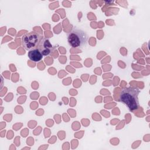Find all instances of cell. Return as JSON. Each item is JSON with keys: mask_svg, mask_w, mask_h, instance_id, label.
Returning <instances> with one entry per match:
<instances>
[{"mask_svg": "<svg viewBox=\"0 0 150 150\" xmlns=\"http://www.w3.org/2000/svg\"><path fill=\"white\" fill-rule=\"evenodd\" d=\"M88 37L87 34L82 30L73 29L68 34L67 40L69 44L75 48L84 47L87 43Z\"/></svg>", "mask_w": 150, "mask_h": 150, "instance_id": "7a4b0ae2", "label": "cell"}, {"mask_svg": "<svg viewBox=\"0 0 150 150\" xmlns=\"http://www.w3.org/2000/svg\"><path fill=\"white\" fill-rule=\"evenodd\" d=\"M52 45L50 44L49 40L46 39H42V41L38 47L43 56H47L50 53L52 50Z\"/></svg>", "mask_w": 150, "mask_h": 150, "instance_id": "277c9868", "label": "cell"}, {"mask_svg": "<svg viewBox=\"0 0 150 150\" xmlns=\"http://www.w3.org/2000/svg\"><path fill=\"white\" fill-rule=\"evenodd\" d=\"M43 36H40L37 33L31 32L24 35L22 38V43L23 47L27 50L38 49Z\"/></svg>", "mask_w": 150, "mask_h": 150, "instance_id": "3957f363", "label": "cell"}, {"mask_svg": "<svg viewBox=\"0 0 150 150\" xmlns=\"http://www.w3.org/2000/svg\"><path fill=\"white\" fill-rule=\"evenodd\" d=\"M28 56L30 60L37 62L41 60L43 56L38 49H35L29 51L28 53Z\"/></svg>", "mask_w": 150, "mask_h": 150, "instance_id": "5b68a950", "label": "cell"}, {"mask_svg": "<svg viewBox=\"0 0 150 150\" xmlns=\"http://www.w3.org/2000/svg\"><path fill=\"white\" fill-rule=\"evenodd\" d=\"M139 90L135 87H125L121 92L120 100L124 103L130 111H133L139 107L138 94Z\"/></svg>", "mask_w": 150, "mask_h": 150, "instance_id": "6da1fadb", "label": "cell"}]
</instances>
